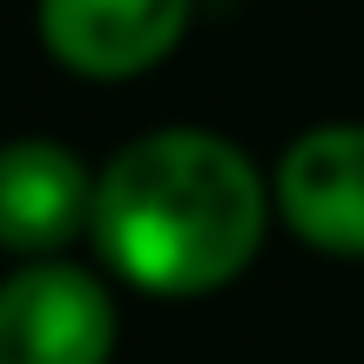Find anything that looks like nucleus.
<instances>
[{"instance_id": "f257e3e1", "label": "nucleus", "mask_w": 364, "mask_h": 364, "mask_svg": "<svg viewBox=\"0 0 364 364\" xmlns=\"http://www.w3.org/2000/svg\"><path fill=\"white\" fill-rule=\"evenodd\" d=\"M270 176L223 129L169 122L122 142L95 176L88 243L122 290L196 304L243 284L270 243Z\"/></svg>"}, {"instance_id": "f03ea898", "label": "nucleus", "mask_w": 364, "mask_h": 364, "mask_svg": "<svg viewBox=\"0 0 364 364\" xmlns=\"http://www.w3.org/2000/svg\"><path fill=\"white\" fill-rule=\"evenodd\" d=\"M115 277L75 257H34L0 277V364H115Z\"/></svg>"}, {"instance_id": "7ed1b4c3", "label": "nucleus", "mask_w": 364, "mask_h": 364, "mask_svg": "<svg viewBox=\"0 0 364 364\" xmlns=\"http://www.w3.org/2000/svg\"><path fill=\"white\" fill-rule=\"evenodd\" d=\"M196 0H34V34L75 81H142L189 41Z\"/></svg>"}, {"instance_id": "20e7f679", "label": "nucleus", "mask_w": 364, "mask_h": 364, "mask_svg": "<svg viewBox=\"0 0 364 364\" xmlns=\"http://www.w3.org/2000/svg\"><path fill=\"white\" fill-rule=\"evenodd\" d=\"M270 203L304 250L364 263V122H317L290 135L270 169Z\"/></svg>"}, {"instance_id": "39448f33", "label": "nucleus", "mask_w": 364, "mask_h": 364, "mask_svg": "<svg viewBox=\"0 0 364 364\" xmlns=\"http://www.w3.org/2000/svg\"><path fill=\"white\" fill-rule=\"evenodd\" d=\"M95 176L102 169H88L81 149L54 135H7L0 142V250L14 263H34L88 243Z\"/></svg>"}]
</instances>
